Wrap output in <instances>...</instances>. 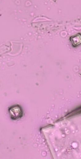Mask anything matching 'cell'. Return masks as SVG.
Wrapping results in <instances>:
<instances>
[{
	"instance_id": "6da1fadb",
	"label": "cell",
	"mask_w": 81,
	"mask_h": 159,
	"mask_svg": "<svg viewBox=\"0 0 81 159\" xmlns=\"http://www.w3.org/2000/svg\"><path fill=\"white\" fill-rule=\"evenodd\" d=\"M11 118L13 120H17L22 116L23 112L21 107L19 105L14 106L9 109Z\"/></svg>"
},
{
	"instance_id": "7a4b0ae2",
	"label": "cell",
	"mask_w": 81,
	"mask_h": 159,
	"mask_svg": "<svg viewBox=\"0 0 81 159\" xmlns=\"http://www.w3.org/2000/svg\"><path fill=\"white\" fill-rule=\"evenodd\" d=\"M71 40L73 45L74 47L81 44V35L80 34H77L73 36L71 38Z\"/></svg>"
}]
</instances>
